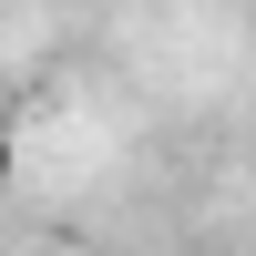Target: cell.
Here are the masks:
<instances>
[{
	"label": "cell",
	"mask_w": 256,
	"mask_h": 256,
	"mask_svg": "<svg viewBox=\"0 0 256 256\" xmlns=\"http://www.w3.org/2000/svg\"><path fill=\"white\" fill-rule=\"evenodd\" d=\"M20 256H72V246H20Z\"/></svg>",
	"instance_id": "2"
},
{
	"label": "cell",
	"mask_w": 256,
	"mask_h": 256,
	"mask_svg": "<svg viewBox=\"0 0 256 256\" xmlns=\"http://www.w3.org/2000/svg\"><path fill=\"white\" fill-rule=\"evenodd\" d=\"M10 174H20V134L0 123V184H10Z\"/></svg>",
	"instance_id": "1"
}]
</instances>
